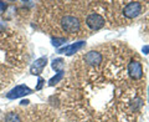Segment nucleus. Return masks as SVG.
<instances>
[{
	"label": "nucleus",
	"mask_w": 149,
	"mask_h": 122,
	"mask_svg": "<svg viewBox=\"0 0 149 122\" xmlns=\"http://www.w3.org/2000/svg\"><path fill=\"white\" fill-rule=\"evenodd\" d=\"M31 93V88H29L25 85H20V86H16L14 87L11 91H9L6 93V97L10 98V100H14V98H19V97H22L25 95H29Z\"/></svg>",
	"instance_id": "obj_4"
},
{
	"label": "nucleus",
	"mask_w": 149,
	"mask_h": 122,
	"mask_svg": "<svg viewBox=\"0 0 149 122\" xmlns=\"http://www.w3.org/2000/svg\"><path fill=\"white\" fill-rule=\"evenodd\" d=\"M62 77H63V71H60V72H57V75L56 76H54L52 79L49 81V85H51V86H54V85H56L58 81H61L62 80Z\"/></svg>",
	"instance_id": "obj_11"
},
{
	"label": "nucleus",
	"mask_w": 149,
	"mask_h": 122,
	"mask_svg": "<svg viewBox=\"0 0 149 122\" xmlns=\"http://www.w3.org/2000/svg\"><path fill=\"white\" fill-rule=\"evenodd\" d=\"M141 11H142V5H141V3H138V1H132V3L127 4V6H125L124 10H123V14H124V16L132 19V18H137L139 14H141Z\"/></svg>",
	"instance_id": "obj_3"
},
{
	"label": "nucleus",
	"mask_w": 149,
	"mask_h": 122,
	"mask_svg": "<svg viewBox=\"0 0 149 122\" xmlns=\"http://www.w3.org/2000/svg\"><path fill=\"white\" fill-rule=\"evenodd\" d=\"M63 67H65V61H63V59L58 57V59H55L52 61V69L55 70V71H57V72L63 71Z\"/></svg>",
	"instance_id": "obj_9"
},
{
	"label": "nucleus",
	"mask_w": 149,
	"mask_h": 122,
	"mask_svg": "<svg viewBox=\"0 0 149 122\" xmlns=\"http://www.w3.org/2000/svg\"><path fill=\"white\" fill-rule=\"evenodd\" d=\"M61 25L63 27V30L66 32H70V34H76L80 30V26H81L78 18L72 16V15L63 16L61 20Z\"/></svg>",
	"instance_id": "obj_1"
},
{
	"label": "nucleus",
	"mask_w": 149,
	"mask_h": 122,
	"mask_svg": "<svg viewBox=\"0 0 149 122\" xmlns=\"http://www.w3.org/2000/svg\"><path fill=\"white\" fill-rule=\"evenodd\" d=\"M46 62H47V57H40L37 59L34 64H32V66L30 67V72L32 75H36V76H39V75L42 72L44 67L46 66Z\"/></svg>",
	"instance_id": "obj_6"
},
{
	"label": "nucleus",
	"mask_w": 149,
	"mask_h": 122,
	"mask_svg": "<svg viewBox=\"0 0 149 122\" xmlns=\"http://www.w3.org/2000/svg\"><path fill=\"white\" fill-rule=\"evenodd\" d=\"M143 53L144 54H148L149 53V46H144V48H143Z\"/></svg>",
	"instance_id": "obj_15"
},
{
	"label": "nucleus",
	"mask_w": 149,
	"mask_h": 122,
	"mask_svg": "<svg viewBox=\"0 0 149 122\" xmlns=\"http://www.w3.org/2000/svg\"><path fill=\"white\" fill-rule=\"evenodd\" d=\"M44 79H41V77H39V82H37V83H39V85H37L36 86V90H40V88L41 87H42V85H44Z\"/></svg>",
	"instance_id": "obj_13"
},
{
	"label": "nucleus",
	"mask_w": 149,
	"mask_h": 122,
	"mask_svg": "<svg viewBox=\"0 0 149 122\" xmlns=\"http://www.w3.org/2000/svg\"><path fill=\"white\" fill-rule=\"evenodd\" d=\"M6 9V4L4 1H0V11H4Z\"/></svg>",
	"instance_id": "obj_14"
},
{
	"label": "nucleus",
	"mask_w": 149,
	"mask_h": 122,
	"mask_svg": "<svg viewBox=\"0 0 149 122\" xmlns=\"http://www.w3.org/2000/svg\"><path fill=\"white\" fill-rule=\"evenodd\" d=\"M85 61L88 65H92V66H97L102 62V55L97 51H90L86 56H85Z\"/></svg>",
	"instance_id": "obj_7"
},
{
	"label": "nucleus",
	"mask_w": 149,
	"mask_h": 122,
	"mask_svg": "<svg viewBox=\"0 0 149 122\" xmlns=\"http://www.w3.org/2000/svg\"><path fill=\"white\" fill-rule=\"evenodd\" d=\"M66 43V39H63V37H61V39H57V37H55V39H52V45L56 46V48H58V46H61L62 44Z\"/></svg>",
	"instance_id": "obj_12"
},
{
	"label": "nucleus",
	"mask_w": 149,
	"mask_h": 122,
	"mask_svg": "<svg viewBox=\"0 0 149 122\" xmlns=\"http://www.w3.org/2000/svg\"><path fill=\"white\" fill-rule=\"evenodd\" d=\"M128 72L132 76V79L138 80L143 76V69L142 65L138 62V61H130L128 64Z\"/></svg>",
	"instance_id": "obj_5"
},
{
	"label": "nucleus",
	"mask_w": 149,
	"mask_h": 122,
	"mask_svg": "<svg viewBox=\"0 0 149 122\" xmlns=\"http://www.w3.org/2000/svg\"><path fill=\"white\" fill-rule=\"evenodd\" d=\"M20 116L15 112H10V114H8L6 117H5V122H20Z\"/></svg>",
	"instance_id": "obj_10"
},
{
	"label": "nucleus",
	"mask_w": 149,
	"mask_h": 122,
	"mask_svg": "<svg viewBox=\"0 0 149 122\" xmlns=\"http://www.w3.org/2000/svg\"><path fill=\"white\" fill-rule=\"evenodd\" d=\"M83 46H85V41H78V43H74V44L70 45V46H67V48H65V49L58 50V54H66L67 56H71L74 53H77V51L80 50L81 48H83Z\"/></svg>",
	"instance_id": "obj_8"
},
{
	"label": "nucleus",
	"mask_w": 149,
	"mask_h": 122,
	"mask_svg": "<svg viewBox=\"0 0 149 122\" xmlns=\"http://www.w3.org/2000/svg\"><path fill=\"white\" fill-rule=\"evenodd\" d=\"M86 24L88 25V27H91L92 30H98L104 26V19L102 18L100 14L91 13V14H88V16L86 19Z\"/></svg>",
	"instance_id": "obj_2"
}]
</instances>
